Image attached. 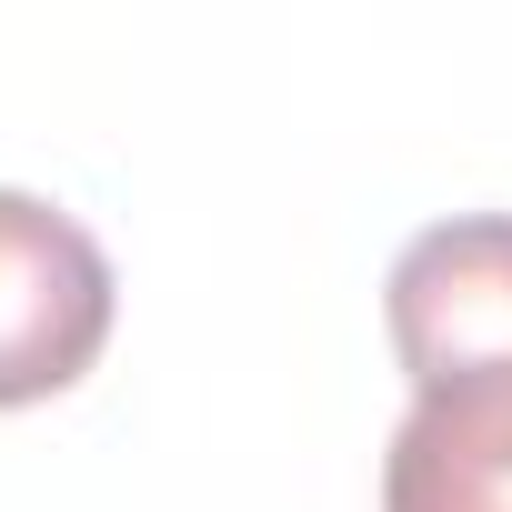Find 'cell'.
I'll return each mask as SVG.
<instances>
[{
    "mask_svg": "<svg viewBox=\"0 0 512 512\" xmlns=\"http://www.w3.org/2000/svg\"><path fill=\"white\" fill-rule=\"evenodd\" d=\"M382 512H512V362H452L412 382L382 452Z\"/></svg>",
    "mask_w": 512,
    "mask_h": 512,
    "instance_id": "3",
    "label": "cell"
},
{
    "mask_svg": "<svg viewBox=\"0 0 512 512\" xmlns=\"http://www.w3.org/2000/svg\"><path fill=\"white\" fill-rule=\"evenodd\" d=\"M382 332L412 382L452 362H512V211H462L412 231L382 282Z\"/></svg>",
    "mask_w": 512,
    "mask_h": 512,
    "instance_id": "2",
    "label": "cell"
},
{
    "mask_svg": "<svg viewBox=\"0 0 512 512\" xmlns=\"http://www.w3.org/2000/svg\"><path fill=\"white\" fill-rule=\"evenodd\" d=\"M111 251L41 191H0V412L71 392L111 342Z\"/></svg>",
    "mask_w": 512,
    "mask_h": 512,
    "instance_id": "1",
    "label": "cell"
}]
</instances>
